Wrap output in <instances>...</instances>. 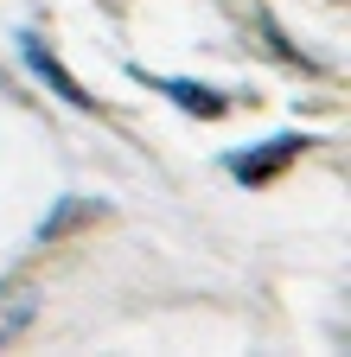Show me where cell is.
<instances>
[{
    "label": "cell",
    "mask_w": 351,
    "mask_h": 357,
    "mask_svg": "<svg viewBox=\"0 0 351 357\" xmlns=\"http://www.w3.org/2000/svg\"><path fill=\"white\" fill-rule=\"evenodd\" d=\"M38 312V287L32 281H0V344H13Z\"/></svg>",
    "instance_id": "2"
},
{
    "label": "cell",
    "mask_w": 351,
    "mask_h": 357,
    "mask_svg": "<svg viewBox=\"0 0 351 357\" xmlns=\"http://www.w3.org/2000/svg\"><path fill=\"white\" fill-rule=\"evenodd\" d=\"M20 45H26V64H32L38 77H45V83L58 89L64 102H77V109H90V96H83V83H77V77H70V70H64V64H58V58L45 52V45H38V38H20Z\"/></svg>",
    "instance_id": "3"
},
{
    "label": "cell",
    "mask_w": 351,
    "mask_h": 357,
    "mask_svg": "<svg viewBox=\"0 0 351 357\" xmlns=\"http://www.w3.org/2000/svg\"><path fill=\"white\" fill-rule=\"evenodd\" d=\"M300 147H306L300 134H281V141H262L255 153H237V160H230V172L243 178V185H262V178H269V172H281V166H287Z\"/></svg>",
    "instance_id": "1"
},
{
    "label": "cell",
    "mask_w": 351,
    "mask_h": 357,
    "mask_svg": "<svg viewBox=\"0 0 351 357\" xmlns=\"http://www.w3.org/2000/svg\"><path fill=\"white\" fill-rule=\"evenodd\" d=\"M160 89H166V96H172V102H186L192 115H224V109H230V102H224V96H217V89H204V83H172V77H166Z\"/></svg>",
    "instance_id": "4"
}]
</instances>
